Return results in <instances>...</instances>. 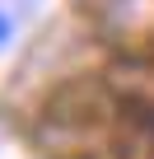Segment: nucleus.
<instances>
[{"instance_id": "nucleus-1", "label": "nucleus", "mask_w": 154, "mask_h": 159, "mask_svg": "<svg viewBox=\"0 0 154 159\" xmlns=\"http://www.w3.org/2000/svg\"><path fill=\"white\" fill-rule=\"evenodd\" d=\"M0 42H10V14L0 10Z\"/></svg>"}]
</instances>
